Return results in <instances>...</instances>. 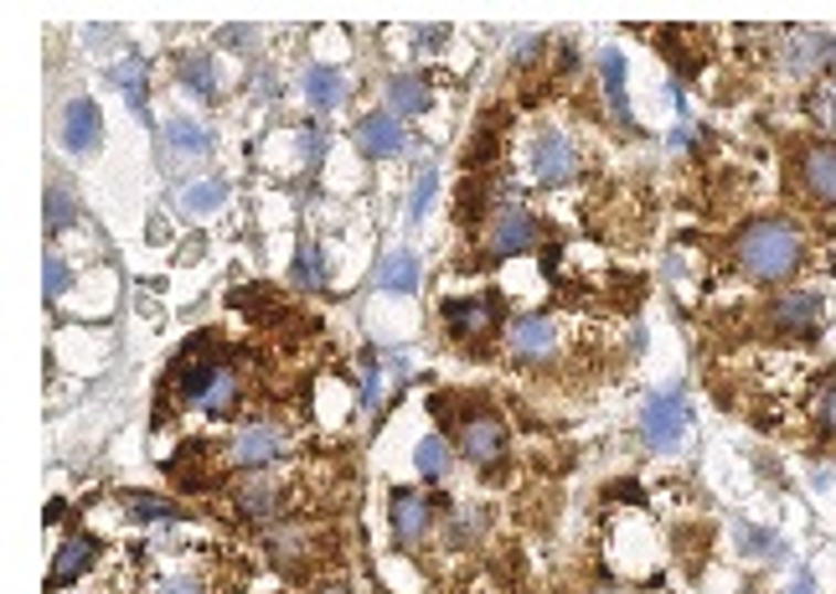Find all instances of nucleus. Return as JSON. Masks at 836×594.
Segmentation results:
<instances>
[{
  "instance_id": "3",
  "label": "nucleus",
  "mask_w": 836,
  "mask_h": 594,
  "mask_svg": "<svg viewBox=\"0 0 836 594\" xmlns=\"http://www.w3.org/2000/svg\"><path fill=\"white\" fill-rule=\"evenodd\" d=\"M687 424H692V409H687V393H681V388H671V393H662V399H650L646 414H641V434H646L650 450H677Z\"/></svg>"
},
{
  "instance_id": "2",
  "label": "nucleus",
  "mask_w": 836,
  "mask_h": 594,
  "mask_svg": "<svg viewBox=\"0 0 836 594\" xmlns=\"http://www.w3.org/2000/svg\"><path fill=\"white\" fill-rule=\"evenodd\" d=\"M537 243V218L527 208H517V202H506L496 218H490V233H486V248H480V269H490V264H506V258L527 254Z\"/></svg>"
},
{
  "instance_id": "20",
  "label": "nucleus",
  "mask_w": 836,
  "mask_h": 594,
  "mask_svg": "<svg viewBox=\"0 0 836 594\" xmlns=\"http://www.w3.org/2000/svg\"><path fill=\"white\" fill-rule=\"evenodd\" d=\"M388 98H393V114H424L428 78L424 73H393V78H388Z\"/></svg>"
},
{
  "instance_id": "31",
  "label": "nucleus",
  "mask_w": 836,
  "mask_h": 594,
  "mask_svg": "<svg viewBox=\"0 0 836 594\" xmlns=\"http://www.w3.org/2000/svg\"><path fill=\"white\" fill-rule=\"evenodd\" d=\"M67 285H73V269H67V258L47 254V258H42V295H47V300H57V295H67Z\"/></svg>"
},
{
  "instance_id": "14",
  "label": "nucleus",
  "mask_w": 836,
  "mask_h": 594,
  "mask_svg": "<svg viewBox=\"0 0 836 594\" xmlns=\"http://www.w3.org/2000/svg\"><path fill=\"white\" fill-rule=\"evenodd\" d=\"M98 129H104V119H98V104H94V98H73V104L63 109V145L73 150V156L94 150V145H98Z\"/></svg>"
},
{
  "instance_id": "28",
  "label": "nucleus",
  "mask_w": 836,
  "mask_h": 594,
  "mask_svg": "<svg viewBox=\"0 0 836 594\" xmlns=\"http://www.w3.org/2000/svg\"><path fill=\"white\" fill-rule=\"evenodd\" d=\"M289 279H295L300 289H320V285H326V264H320L316 243H300V248H295V269H289Z\"/></svg>"
},
{
  "instance_id": "34",
  "label": "nucleus",
  "mask_w": 836,
  "mask_h": 594,
  "mask_svg": "<svg viewBox=\"0 0 836 594\" xmlns=\"http://www.w3.org/2000/svg\"><path fill=\"white\" fill-rule=\"evenodd\" d=\"M475 528H480V512H470V517L459 512L455 522H449V532H444V543H449V548H459V543H470V538H475Z\"/></svg>"
},
{
  "instance_id": "18",
  "label": "nucleus",
  "mask_w": 836,
  "mask_h": 594,
  "mask_svg": "<svg viewBox=\"0 0 836 594\" xmlns=\"http://www.w3.org/2000/svg\"><path fill=\"white\" fill-rule=\"evenodd\" d=\"M378 289H388V295H413V289H419V258H413L409 248L388 254L378 264Z\"/></svg>"
},
{
  "instance_id": "13",
  "label": "nucleus",
  "mask_w": 836,
  "mask_h": 594,
  "mask_svg": "<svg viewBox=\"0 0 836 594\" xmlns=\"http://www.w3.org/2000/svg\"><path fill=\"white\" fill-rule=\"evenodd\" d=\"M274 455H279V429H274V424H258V418H253V424H243V429H237L233 460L243 470H264Z\"/></svg>"
},
{
  "instance_id": "1",
  "label": "nucleus",
  "mask_w": 836,
  "mask_h": 594,
  "mask_svg": "<svg viewBox=\"0 0 836 594\" xmlns=\"http://www.w3.org/2000/svg\"><path fill=\"white\" fill-rule=\"evenodd\" d=\"M801 254L805 243L801 233H795V223H785V218H759V223H749L739 233V243H733V258H739V269L754 279V285H780V279H790V274L801 269Z\"/></svg>"
},
{
  "instance_id": "19",
  "label": "nucleus",
  "mask_w": 836,
  "mask_h": 594,
  "mask_svg": "<svg viewBox=\"0 0 836 594\" xmlns=\"http://www.w3.org/2000/svg\"><path fill=\"white\" fill-rule=\"evenodd\" d=\"M274 507H279V486L268 481V476H258V470H248V481L237 486V512L243 517H274Z\"/></svg>"
},
{
  "instance_id": "40",
  "label": "nucleus",
  "mask_w": 836,
  "mask_h": 594,
  "mask_svg": "<svg viewBox=\"0 0 836 594\" xmlns=\"http://www.w3.org/2000/svg\"><path fill=\"white\" fill-rule=\"evenodd\" d=\"M160 594H197V584L191 579H171V584H160Z\"/></svg>"
},
{
  "instance_id": "32",
  "label": "nucleus",
  "mask_w": 836,
  "mask_h": 594,
  "mask_svg": "<svg viewBox=\"0 0 836 594\" xmlns=\"http://www.w3.org/2000/svg\"><path fill=\"white\" fill-rule=\"evenodd\" d=\"M434 181H440V177H434V171H424V177L413 181V197H409V223H419V218H424V212H428V202H434Z\"/></svg>"
},
{
  "instance_id": "21",
  "label": "nucleus",
  "mask_w": 836,
  "mask_h": 594,
  "mask_svg": "<svg viewBox=\"0 0 836 594\" xmlns=\"http://www.w3.org/2000/svg\"><path fill=\"white\" fill-rule=\"evenodd\" d=\"M166 145H171L176 156H207V150H212V135H207V125H197V119H171V125H166Z\"/></svg>"
},
{
  "instance_id": "25",
  "label": "nucleus",
  "mask_w": 836,
  "mask_h": 594,
  "mask_svg": "<svg viewBox=\"0 0 836 594\" xmlns=\"http://www.w3.org/2000/svg\"><path fill=\"white\" fill-rule=\"evenodd\" d=\"M73 223H78V197H73L67 181H52L47 187V227L57 233V227H73Z\"/></svg>"
},
{
  "instance_id": "41",
  "label": "nucleus",
  "mask_w": 836,
  "mask_h": 594,
  "mask_svg": "<svg viewBox=\"0 0 836 594\" xmlns=\"http://www.w3.org/2000/svg\"><path fill=\"white\" fill-rule=\"evenodd\" d=\"M222 42H233V47H237V42H253V32H248V26H227V32H222Z\"/></svg>"
},
{
  "instance_id": "43",
  "label": "nucleus",
  "mask_w": 836,
  "mask_h": 594,
  "mask_svg": "<svg viewBox=\"0 0 836 594\" xmlns=\"http://www.w3.org/2000/svg\"><path fill=\"white\" fill-rule=\"evenodd\" d=\"M67 517V501H47V522H63Z\"/></svg>"
},
{
  "instance_id": "5",
  "label": "nucleus",
  "mask_w": 836,
  "mask_h": 594,
  "mask_svg": "<svg viewBox=\"0 0 836 594\" xmlns=\"http://www.w3.org/2000/svg\"><path fill=\"white\" fill-rule=\"evenodd\" d=\"M532 171L542 187H569L579 177V156H573V140L558 135V129H542L532 140Z\"/></svg>"
},
{
  "instance_id": "38",
  "label": "nucleus",
  "mask_w": 836,
  "mask_h": 594,
  "mask_svg": "<svg viewBox=\"0 0 836 594\" xmlns=\"http://www.w3.org/2000/svg\"><path fill=\"white\" fill-rule=\"evenodd\" d=\"M300 140H305V161L316 166V161H320V150H326V135H320V129H305Z\"/></svg>"
},
{
  "instance_id": "12",
  "label": "nucleus",
  "mask_w": 836,
  "mask_h": 594,
  "mask_svg": "<svg viewBox=\"0 0 836 594\" xmlns=\"http://www.w3.org/2000/svg\"><path fill=\"white\" fill-rule=\"evenodd\" d=\"M428 528H434V507H428V497H419V491H409V486H398V491H393V532H398V543H403V548L424 543Z\"/></svg>"
},
{
  "instance_id": "23",
  "label": "nucleus",
  "mask_w": 836,
  "mask_h": 594,
  "mask_svg": "<svg viewBox=\"0 0 836 594\" xmlns=\"http://www.w3.org/2000/svg\"><path fill=\"white\" fill-rule=\"evenodd\" d=\"M233 403H237V372L233 368H218V378H212V388H207V399H202V414L227 418V414H233Z\"/></svg>"
},
{
  "instance_id": "16",
  "label": "nucleus",
  "mask_w": 836,
  "mask_h": 594,
  "mask_svg": "<svg viewBox=\"0 0 836 594\" xmlns=\"http://www.w3.org/2000/svg\"><path fill=\"white\" fill-rule=\"evenodd\" d=\"M300 88H305V98H310L316 109H336V104H347V73H341V67H326V63L305 67Z\"/></svg>"
},
{
  "instance_id": "11",
  "label": "nucleus",
  "mask_w": 836,
  "mask_h": 594,
  "mask_svg": "<svg viewBox=\"0 0 836 594\" xmlns=\"http://www.w3.org/2000/svg\"><path fill=\"white\" fill-rule=\"evenodd\" d=\"M832 42H836V36L801 26V32L785 36V52H780V63H785L790 78H811L821 63H832Z\"/></svg>"
},
{
  "instance_id": "37",
  "label": "nucleus",
  "mask_w": 836,
  "mask_h": 594,
  "mask_svg": "<svg viewBox=\"0 0 836 594\" xmlns=\"http://www.w3.org/2000/svg\"><path fill=\"white\" fill-rule=\"evenodd\" d=\"M816 119H826V125H836V88H826V94H816Z\"/></svg>"
},
{
  "instance_id": "8",
  "label": "nucleus",
  "mask_w": 836,
  "mask_h": 594,
  "mask_svg": "<svg viewBox=\"0 0 836 594\" xmlns=\"http://www.w3.org/2000/svg\"><path fill=\"white\" fill-rule=\"evenodd\" d=\"M506 347H511L517 362H552V352H558V326H552L548 316H517L511 331H506Z\"/></svg>"
},
{
  "instance_id": "22",
  "label": "nucleus",
  "mask_w": 836,
  "mask_h": 594,
  "mask_svg": "<svg viewBox=\"0 0 836 594\" xmlns=\"http://www.w3.org/2000/svg\"><path fill=\"white\" fill-rule=\"evenodd\" d=\"M176 73H181V83H187V88H197L202 98L218 94V67H212V57H207V52H187Z\"/></svg>"
},
{
  "instance_id": "15",
  "label": "nucleus",
  "mask_w": 836,
  "mask_h": 594,
  "mask_svg": "<svg viewBox=\"0 0 836 594\" xmlns=\"http://www.w3.org/2000/svg\"><path fill=\"white\" fill-rule=\"evenodd\" d=\"M770 321L780 326V331H795V337H811L816 331V321H821V300L816 295H780L770 306Z\"/></svg>"
},
{
  "instance_id": "42",
  "label": "nucleus",
  "mask_w": 836,
  "mask_h": 594,
  "mask_svg": "<svg viewBox=\"0 0 836 594\" xmlns=\"http://www.w3.org/2000/svg\"><path fill=\"white\" fill-rule=\"evenodd\" d=\"M419 42H424V47H440V42H444V26H428V32H419Z\"/></svg>"
},
{
  "instance_id": "35",
  "label": "nucleus",
  "mask_w": 836,
  "mask_h": 594,
  "mask_svg": "<svg viewBox=\"0 0 836 594\" xmlns=\"http://www.w3.org/2000/svg\"><path fill=\"white\" fill-rule=\"evenodd\" d=\"M362 403H367V409H378V403H382V368H378V362H372V368H367V378H362Z\"/></svg>"
},
{
  "instance_id": "44",
  "label": "nucleus",
  "mask_w": 836,
  "mask_h": 594,
  "mask_svg": "<svg viewBox=\"0 0 836 594\" xmlns=\"http://www.w3.org/2000/svg\"><path fill=\"white\" fill-rule=\"evenodd\" d=\"M832 63H836V42H832Z\"/></svg>"
},
{
  "instance_id": "7",
  "label": "nucleus",
  "mask_w": 836,
  "mask_h": 594,
  "mask_svg": "<svg viewBox=\"0 0 836 594\" xmlns=\"http://www.w3.org/2000/svg\"><path fill=\"white\" fill-rule=\"evenodd\" d=\"M459 455L475 466H496L506 455V424L496 414H475L459 424Z\"/></svg>"
},
{
  "instance_id": "36",
  "label": "nucleus",
  "mask_w": 836,
  "mask_h": 594,
  "mask_svg": "<svg viewBox=\"0 0 836 594\" xmlns=\"http://www.w3.org/2000/svg\"><path fill=\"white\" fill-rule=\"evenodd\" d=\"M821 424H826V429H836V383L821 388Z\"/></svg>"
},
{
  "instance_id": "29",
  "label": "nucleus",
  "mask_w": 836,
  "mask_h": 594,
  "mask_svg": "<svg viewBox=\"0 0 836 594\" xmlns=\"http://www.w3.org/2000/svg\"><path fill=\"white\" fill-rule=\"evenodd\" d=\"M212 378H218V362H191V368H181V399L187 403H197L202 409V399H207V388H212Z\"/></svg>"
},
{
  "instance_id": "24",
  "label": "nucleus",
  "mask_w": 836,
  "mask_h": 594,
  "mask_svg": "<svg viewBox=\"0 0 836 594\" xmlns=\"http://www.w3.org/2000/svg\"><path fill=\"white\" fill-rule=\"evenodd\" d=\"M114 83L125 88L129 109H135V114L145 119V57H140V52H135V57H125V63L114 67Z\"/></svg>"
},
{
  "instance_id": "6",
  "label": "nucleus",
  "mask_w": 836,
  "mask_h": 594,
  "mask_svg": "<svg viewBox=\"0 0 836 594\" xmlns=\"http://www.w3.org/2000/svg\"><path fill=\"white\" fill-rule=\"evenodd\" d=\"M351 140H357V150L362 156H372V161H393V156H403V145H409V135H403V125H398V114H367V119H357V129H351Z\"/></svg>"
},
{
  "instance_id": "17",
  "label": "nucleus",
  "mask_w": 836,
  "mask_h": 594,
  "mask_svg": "<svg viewBox=\"0 0 836 594\" xmlns=\"http://www.w3.org/2000/svg\"><path fill=\"white\" fill-rule=\"evenodd\" d=\"M119 507H125L129 517H140V522H181V517H191L181 501L150 497V491H119Z\"/></svg>"
},
{
  "instance_id": "26",
  "label": "nucleus",
  "mask_w": 836,
  "mask_h": 594,
  "mask_svg": "<svg viewBox=\"0 0 836 594\" xmlns=\"http://www.w3.org/2000/svg\"><path fill=\"white\" fill-rule=\"evenodd\" d=\"M222 202H227V181H218V177L191 181L187 192H181V208L187 212H218Z\"/></svg>"
},
{
  "instance_id": "39",
  "label": "nucleus",
  "mask_w": 836,
  "mask_h": 594,
  "mask_svg": "<svg viewBox=\"0 0 836 594\" xmlns=\"http://www.w3.org/2000/svg\"><path fill=\"white\" fill-rule=\"evenodd\" d=\"M785 594H816V574H811V569H801V574H795V584H790Z\"/></svg>"
},
{
  "instance_id": "9",
  "label": "nucleus",
  "mask_w": 836,
  "mask_h": 594,
  "mask_svg": "<svg viewBox=\"0 0 836 594\" xmlns=\"http://www.w3.org/2000/svg\"><path fill=\"white\" fill-rule=\"evenodd\" d=\"M104 553L98 548L94 532H73V538H63V548H57V559H52V574H47V590H67V584H78L88 569H94V559Z\"/></svg>"
},
{
  "instance_id": "27",
  "label": "nucleus",
  "mask_w": 836,
  "mask_h": 594,
  "mask_svg": "<svg viewBox=\"0 0 836 594\" xmlns=\"http://www.w3.org/2000/svg\"><path fill=\"white\" fill-rule=\"evenodd\" d=\"M413 466H419V476H424V481H440L444 470H449V445H444L440 434L419 439V450H413Z\"/></svg>"
},
{
  "instance_id": "33",
  "label": "nucleus",
  "mask_w": 836,
  "mask_h": 594,
  "mask_svg": "<svg viewBox=\"0 0 836 594\" xmlns=\"http://www.w3.org/2000/svg\"><path fill=\"white\" fill-rule=\"evenodd\" d=\"M739 543L743 548H764V559H780V553H785L780 538H770V532H759V528H739Z\"/></svg>"
},
{
  "instance_id": "30",
  "label": "nucleus",
  "mask_w": 836,
  "mask_h": 594,
  "mask_svg": "<svg viewBox=\"0 0 836 594\" xmlns=\"http://www.w3.org/2000/svg\"><path fill=\"white\" fill-rule=\"evenodd\" d=\"M600 73H604V88H610V104L625 114V52H600Z\"/></svg>"
},
{
  "instance_id": "10",
  "label": "nucleus",
  "mask_w": 836,
  "mask_h": 594,
  "mask_svg": "<svg viewBox=\"0 0 836 594\" xmlns=\"http://www.w3.org/2000/svg\"><path fill=\"white\" fill-rule=\"evenodd\" d=\"M801 187L816 202L836 208V140H816L801 150Z\"/></svg>"
},
{
  "instance_id": "4",
  "label": "nucleus",
  "mask_w": 836,
  "mask_h": 594,
  "mask_svg": "<svg viewBox=\"0 0 836 594\" xmlns=\"http://www.w3.org/2000/svg\"><path fill=\"white\" fill-rule=\"evenodd\" d=\"M444 321L455 341H486L501 326V300L496 295H475V300H444Z\"/></svg>"
}]
</instances>
